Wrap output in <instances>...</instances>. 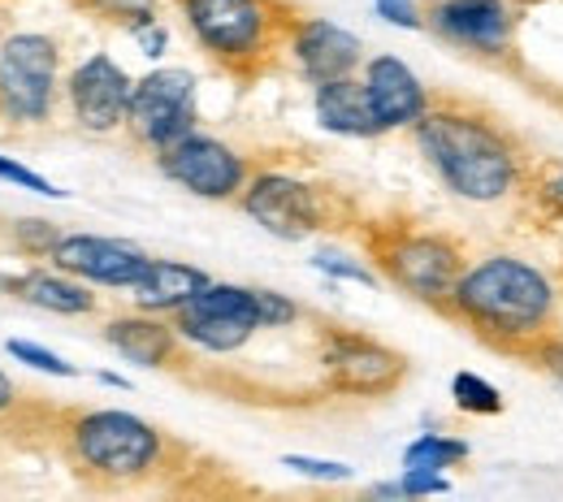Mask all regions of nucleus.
Wrapping results in <instances>:
<instances>
[{"instance_id":"obj_1","label":"nucleus","mask_w":563,"mask_h":502,"mask_svg":"<svg viewBox=\"0 0 563 502\" xmlns=\"http://www.w3.org/2000/svg\"><path fill=\"white\" fill-rule=\"evenodd\" d=\"M429 174L464 204L494 209L525 196L533 160L525 144L486 109L460 100H433V109L408 131Z\"/></svg>"},{"instance_id":"obj_2","label":"nucleus","mask_w":563,"mask_h":502,"mask_svg":"<svg viewBox=\"0 0 563 502\" xmlns=\"http://www.w3.org/2000/svg\"><path fill=\"white\" fill-rule=\"evenodd\" d=\"M442 316L494 352L525 356L560 325V282L529 256L486 252L464 265Z\"/></svg>"},{"instance_id":"obj_3","label":"nucleus","mask_w":563,"mask_h":502,"mask_svg":"<svg viewBox=\"0 0 563 502\" xmlns=\"http://www.w3.org/2000/svg\"><path fill=\"white\" fill-rule=\"evenodd\" d=\"M62 450L74 477L91 490H131L169 464V437L122 408L74 412L62 425Z\"/></svg>"},{"instance_id":"obj_4","label":"nucleus","mask_w":563,"mask_h":502,"mask_svg":"<svg viewBox=\"0 0 563 502\" xmlns=\"http://www.w3.org/2000/svg\"><path fill=\"white\" fill-rule=\"evenodd\" d=\"M178 13L200 53L239 78L265 70L295 22L282 0H178Z\"/></svg>"},{"instance_id":"obj_5","label":"nucleus","mask_w":563,"mask_h":502,"mask_svg":"<svg viewBox=\"0 0 563 502\" xmlns=\"http://www.w3.org/2000/svg\"><path fill=\"white\" fill-rule=\"evenodd\" d=\"M368 260L382 274V282L404 290L412 303H424L433 312H446V299L460 282L468 256L460 238L446 230H417V225H373L364 234Z\"/></svg>"},{"instance_id":"obj_6","label":"nucleus","mask_w":563,"mask_h":502,"mask_svg":"<svg viewBox=\"0 0 563 502\" xmlns=\"http://www.w3.org/2000/svg\"><path fill=\"white\" fill-rule=\"evenodd\" d=\"M62 44L40 31H18L0 44V118L18 126H44L57 109Z\"/></svg>"},{"instance_id":"obj_7","label":"nucleus","mask_w":563,"mask_h":502,"mask_svg":"<svg viewBox=\"0 0 563 502\" xmlns=\"http://www.w3.org/2000/svg\"><path fill=\"white\" fill-rule=\"evenodd\" d=\"M239 209L278 243H303V238L330 230V221H334L330 191L290 169H252V178L239 196Z\"/></svg>"},{"instance_id":"obj_8","label":"nucleus","mask_w":563,"mask_h":502,"mask_svg":"<svg viewBox=\"0 0 563 502\" xmlns=\"http://www.w3.org/2000/svg\"><path fill=\"white\" fill-rule=\"evenodd\" d=\"M200 131V82L183 66H156L135 78L131 113H126V135L143 152H165L178 140Z\"/></svg>"},{"instance_id":"obj_9","label":"nucleus","mask_w":563,"mask_h":502,"mask_svg":"<svg viewBox=\"0 0 563 502\" xmlns=\"http://www.w3.org/2000/svg\"><path fill=\"white\" fill-rule=\"evenodd\" d=\"M174 325H178L183 343L205 356H234L265 330L256 287L217 282V278L174 312Z\"/></svg>"},{"instance_id":"obj_10","label":"nucleus","mask_w":563,"mask_h":502,"mask_svg":"<svg viewBox=\"0 0 563 502\" xmlns=\"http://www.w3.org/2000/svg\"><path fill=\"white\" fill-rule=\"evenodd\" d=\"M424 31L477 62H511L520 35V4L516 0H429Z\"/></svg>"},{"instance_id":"obj_11","label":"nucleus","mask_w":563,"mask_h":502,"mask_svg":"<svg viewBox=\"0 0 563 502\" xmlns=\"http://www.w3.org/2000/svg\"><path fill=\"white\" fill-rule=\"evenodd\" d=\"M156 169L187 196L212 200V204H230V200L239 204V196L252 178V160L239 147H230L217 135H205V131H191L187 140L156 152Z\"/></svg>"},{"instance_id":"obj_12","label":"nucleus","mask_w":563,"mask_h":502,"mask_svg":"<svg viewBox=\"0 0 563 502\" xmlns=\"http://www.w3.org/2000/svg\"><path fill=\"white\" fill-rule=\"evenodd\" d=\"M321 372L334 394L352 399H386L404 386L408 359L395 347L355 334V330H325L321 334Z\"/></svg>"},{"instance_id":"obj_13","label":"nucleus","mask_w":563,"mask_h":502,"mask_svg":"<svg viewBox=\"0 0 563 502\" xmlns=\"http://www.w3.org/2000/svg\"><path fill=\"white\" fill-rule=\"evenodd\" d=\"M135 78L109 53H91L66 74V104H70L78 131L87 135H118L126 131Z\"/></svg>"},{"instance_id":"obj_14","label":"nucleus","mask_w":563,"mask_h":502,"mask_svg":"<svg viewBox=\"0 0 563 502\" xmlns=\"http://www.w3.org/2000/svg\"><path fill=\"white\" fill-rule=\"evenodd\" d=\"M290 70L299 74L308 87L317 82H330V78H347V74H360L364 66V40L339 26L334 18H299L290 22L286 31V44H282Z\"/></svg>"},{"instance_id":"obj_15","label":"nucleus","mask_w":563,"mask_h":502,"mask_svg":"<svg viewBox=\"0 0 563 502\" xmlns=\"http://www.w3.org/2000/svg\"><path fill=\"white\" fill-rule=\"evenodd\" d=\"M48 265L66 269L74 278L104 290H131L152 265V256L131 238H109V234H62L53 247Z\"/></svg>"},{"instance_id":"obj_16","label":"nucleus","mask_w":563,"mask_h":502,"mask_svg":"<svg viewBox=\"0 0 563 502\" xmlns=\"http://www.w3.org/2000/svg\"><path fill=\"white\" fill-rule=\"evenodd\" d=\"M360 78H364V91H368L373 113H377V122H382L386 135L412 131L424 113L433 109V91L424 87V78L404 57H395V53L364 57Z\"/></svg>"},{"instance_id":"obj_17","label":"nucleus","mask_w":563,"mask_h":502,"mask_svg":"<svg viewBox=\"0 0 563 502\" xmlns=\"http://www.w3.org/2000/svg\"><path fill=\"white\" fill-rule=\"evenodd\" d=\"M100 338H104L109 352H118L135 368H174L183 359V347H187L174 316H156V312H143V308L109 316Z\"/></svg>"},{"instance_id":"obj_18","label":"nucleus","mask_w":563,"mask_h":502,"mask_svg":"<svg viewBox=\"0 0 563 502\" xmlns=\"http://www.w3.org/2000/svg\"><path fill=\"white\" fill-rule=\"evenodd\" d=\"M312 118L325 135H339V140H382L386 135L360 74L317 82L312 87Z\"/></svg>"},{"instance_id":"obj_19","label":"nucleus","mask_w":563,"mask_h":502,"mask_svg":"<svg viewBox=\"0 0 563 502\" xmlns=\"http://www.w3.org/2000/svg\"><path fill=\"white\" fill-rule=\"evenodd\" d=\"M0 287L18 294L22 303L40 308V312H57V316H91L100 308V299L91 294V282L74 278L66 269H26L18 278H4Z\"/></svg>"},{"instance_id":"obj_20","label":"nucleus","mask_w":563,"mask_h":502,"mask_svg":"<svg viewBox=\"0 0 563 502\" xmlns=\"http://www.w3.org/2000/svg\"><path fill=\"white\" fill-rule=\"evenodd\" d=\"M212 278L200 269V265L152 256V265L143 269V278L131 287V303L143 308V312H156V316H174L191 294H200Z\"/></svg>"},{"instance_id":"obj_21","label":"nucleus","mask_w":563,"mask_h":502,"mask_svg":"<svg viewBox=\"0 0 563 502\" xmlns=\"http://www.w3.org/2000/svg\"><path fill=\"white\" fill-rule=\"evenodd\" d=\"M473 459V442L455 437L446 430H424L404 446V468H433V472H455Z\"/></svg>"},{"instance_id":"obj_22","label":"nucleus","mask_w":563,"mask_h":502,"mask_svg":"<svg viewBox=\"0 0 563 502\" xmlns=\"http://www.w3.org/2000/svg\"><path fill=\"white\" fill-rule=\"evenodd\" d=\"M451 403H455V412H464V416H473V421H490V416H503V412H507L503 390L494 386L490 377L473 372V368H460V372L451 377Z\"/></svg>"},{"instance_id":"obj_23","label":"nucleus","mask_w":563,"mask_h":502,"mask_svg":"<svg viewBox=\"0 0 563 502\" xmlns=\"http://www.w3.org/2000/svg\"><path fill=\"white\" fill-rule=\"evenodd\" d=\"M312 269L321 278H330V282H355V287H377L382 282V274L373 269V260H360V256L343 252V247H321L312 256Z\"/></svg>"},{"instance_id":"obj_24","label":"nucleus","mask_w":563,"mask_h":502,"mask_svg":"<svg viewBox=\"0 0 563 502\" xmlns=\"http://www.w3.org/2000/svg\"><path fill=\"white\" fill-rule=\"evenodd\" d=\"M525 200L538 221H563V165H542L525 182Z\"/></svg>"},{"instance_id":"obj_25","label":"nucleus","mask_w":563,"mask_h":502,"mask_svg":"<svg viewBox=\"0 0 563 502\" xmlns=\"http://www.w3.org/2000/svg\"><path fill=\"white\" fill-rule=\"evenodd\" d=\"M82 13L100 18V22H113V26H135L147 13H161V0H74Z\"/></svg>"},{"instance_id":"obj_26","label":"nucleus","mask_w":563,"mask_h":502,"mask_svg":"<svg viewBox=\"0 0 563 502\" xmlns=\"http://www.w3.org/2000/svg\"><path fill=\"white\" fill-rule=\"evenodd\" d=\"M13 243H18L22 256H44L48 260L53 247L62 243V230L44 216H22V221H13Z\"/></svg>"},{"instance_id":"obj_27","label":"nucleus","mask_w":563,"mask_h":502,"mask_svg":"<svg viewBox=\"0 0 563 502\" xmlns=\"http://www.w3.org/2000/svg\"><path fill=\"white\" fill-rule=\"evenodd\" d=\"M282 468H290L295 477L321 481V486H343V481L355 477L352 464H343V459H317V455H282Z\"/></svg>"},{"instance_id":"obj_28","label":"nucleus","mask_w":563,"mask_h":502,"mask_svg":"<svg viewBox=\"0 0 563 502\" xmlns=\"http://www.w3.org/2000/svg\"><path fill=\"white\" fill-rule=\"evenodd\" d=\"M9 356L18 364H31L35 372H48V377H62V381H74L78 377V364L62 359L57 352L40 347V343H26V338H9Z\"/></svg>"},{"instance_id":"obj_29","label":"nucleus","mask_w":563,"mask_h":502,"mask_svg":"<svg viewBox=\"0 0 563 502\" xmlns=\"http://www.w3.org/2000/svg\"><path fill=\"white\" fill-rule=\"evenodd\" d=\"M256 303H261L265 330H286V325H295V321L303 316V308H299L290 294H282V290H274V287H256Z\"/></svg>"},{"instance_id":"obj_30","label":"nucleus","mask_w":563,"mask_h":502,"mask_svg":"<svg viewBox=\"0 0 563 502\" xmlns=\"http://www.w3.org/2000/svg\"><path fill=\"white\" fill-rule=\"evenodd\" d=\"M525 359H529V364H533V368H538V372H542V377H547V381L563 394V334L560 330H555V334H547L542 343H533V347L525 352Z\"/></svg>"},{"instance_id":"obj_31","label":"nucleus","mask_w":563,"mask_h":502,"mask_svg":"<svg viewBox=\"0 0 563 502\" xmlns=\"http://www.w3.org/2000/svg\"><path fill=\"white\" fill-rule=\"evenodd\" d=\"M395 481H399L404 499H438V494H451V472H433V468H404Z\"/></svg>"},{"instance_id":"obj_32","label":"nucleus","mask_w":563,"mask_h":502,"mask_svg":"<svg viewBox=\"0 0 563 502\" xmlns=\"http://www.w3.org/2000/svg\"><path fill=\"white\" fill-rule=\"evenodd\" d=\"M0 182H13V187H22V191L48 196V200H66V196H70V191H62L57 182H48L44 174H35V169H26V165H18V160H9V156H0Z\"/></svg>"},{"instance_id":"obj_33","label":"nucleus","mask_w":563,"mask_h":502,"mask_svg":"<svg viewBox=\"0 0 563 502\" xmlns=\"http://www.w3.org/2000/svg\"><path fill=\"white\" fill-rule=\"evenodd\" d=\"M373 13L395 31H424L421 0H373Z\"/></svg>"},{"instance_id":"obj_34","label":"nucleus","mask_w":563,"mask_h":502,"mask_svg":"<svg viewBox=\"0 0 563 502\" xmlns=\"http://www.w3.org/2000/svg\"><path fill=\"white\" fill-rule=\"evenodd\" d=\"M126 35L140 44V53L143 57H165L169 53V26L161 22V13H147V18H140L135 26H126Z\"/></svg>"},{"instance_id":"obj_35","label":"nucleus","mask_w":563,"mask_h":502,"mask_svg":"<svg viewBox=\"0 0 563 502\" xmlns=\"http://www.w3.org/2000/svg\"><path fill=\"white\" fill-rule=\"evenodd\" d=\"M18 408V386L4 377V368H0V416H9Z\"/></svg>"},{"instance_id":"obj_36","label":"nucleus","mask_w":563,"mask_h":502,"mask_svg":"<svg viewBox=\"0 0 563 502\" xmlns=\"http://www.w3.org/2000/svg\"><path fill=\"white\" fill-rule=\"evenodd\" d=\"M373 499H395V502H404V490H399V481H377L373 490H368Z\"/></svg>"},{"instance_id":"obj_37","label":"nucleus","mask_w":563,"mask_h":502,"mask_svg":"<svg viewBox=\"0 0 563 502\" xmlns=\"http://www.w3.org/2000/svg\"><path fill=\"white\" fill-rule=\"evenodd\" d=\"M96 381H100V386H113V390H131V377L109 372V368H100V372H96Z\"/></svg>"},{"instance_id":"obj_38","label":"nucleus","mask_w":563,"mask_h":502,"mask_svg":"<svg viewBox=\"0 0 563 502\" xmlns=\"http://www.w3.org/2000/svg\"><path fill=\"white\" fill-rule=\"evenodd\" d=\"M555 104H560V109H563V91H560V96H555Z\"/></svg>"}]
</instances>
